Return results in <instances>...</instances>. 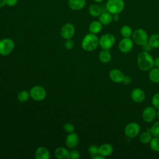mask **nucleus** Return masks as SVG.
Listing matches in <instances>:
<instances>
[{
    "label": "nucleus",
    "instance_id": "36",
    "mask_svg": "<svg viewBox=\"0 0 159 159\" xmlns=\"http://www.w3.org/2000/svg\"><path fill=\"white\" fill-rule=\"evenodd\" d=\"M6 5L9 7L15 6L18 3V0H6Z\"/></svg>",
    "mask_w": 159,
    "mask_h": 159
},
{
    "label": "nucleus",
    "instance_id": "32",
    "mask_svg": "<svg viewBox=\"0 0 159 159\" xmlns=\"http://www.w3.org/2000/svg\"><path fill=\"white\" fill-rule=\"evenodd\" d=\"M63 128H64V130H65L66 132H68V133H69V134L73 132L74 130H75V127H74V125H73L72 124H71V123H66V124L64 125Z\"/></svg>",
    "mask_w": 159,
    "mask_h": 159
},
{
    "label": "nucleus",
    "instance_id": "10",
    "mask_svg": "<svg viewBox=\"0 0 159 159\" xmlns=\"http://www.w3.org/2000/svg\"><path fill=\"white\" fill-rule=\"evenodd\" d=\"M134 41L130 38H124L120 40L118 44V48L119 50L124 53H127L130 52L134 47Z\"/></svg>",
    "mask_w": 159,
    "mask_h": 159
},
{
    "label": "nucleus",
    "instance_id": "31",
    "mask_svg": "<svg viewBox=\"0 0 159 159\" xmlns=\"http://www.w3.org/2000/svg\"><path fill=\"white\" fill-rule=\"evenodd\" d=\"M88 152L91 155V157L99 154V147L96 145H91L88 147Z\"/></svg>",
    "mask_w": 159,
    "mask_h": 159
},
{
    "label": "nucleus",
    "instance_id": "14",
    "mask_svg": "<svg viewBox=\"0 0 159 159\" xmlns=\"http://www.w3.org/2000/svg\"><path fill=\"white\" fill-rule=\"evenodd\" d=\"M68 6L74 11L83 9L86 4V0H68Z\"/></svg>",
    "mask_w": 159,
    "mask_h": 159
},
{
    "label": "nucleus",
    "instance_id": "24",
    "mask_svg": "<svg viewBox=\"0 0 159 159\" xmlns=\"http://www.w3.org/2000/svg\"><path fill=\"white\" fill-rule=\"evenodd\" d=\"M88 11L89 14L93 17H99L102 13V9L101 7L98 4H91L89 6Z\"/></svg>",
    "mask_w": 159,
    "mask_h": 159
},
{
    "label": "nucleus",
    "instance_id": "8",
    "mask_svg": "<svg viewBox=\"0 0 159 159\" xmlns=\"http://www.w3.org/2000/svg\"><path fill=\"white\" fill-rule=\"evenodd\" d=\"M45 89L40 86H35L31 88L30 91V96L34 100L37 101H43L46 97Z\"/></svg>",
    "mask_w": 159,
    "mask_h": 159
},
{
    "label": "nucleus",
    "instance_id": "39",
    "mask_svg": "<svg viewBox=\"0 0 159 159\" xmlns=\"http://www.w3.org/2000/svg\"><path fill=\"white\" fill-rule=\"evenodd\" d=\"M92 158H93V159H104L105 157H103V156H102L101 155H100V154L99 153V154H98V155H96L93 157Z\"/></svg>",
    "mask_w": 159,
    "mask_h": 159
},
{
    "label": "nucleus",
    "instance_id": "4",
    "mask_svg": "<svg viewBox=\"0 0 159 159\" xmlns=\"http://www.w3.org/2000/svg\"><path fill=\"white\" fill-rule=\"evenodd\" d=\"M116 42V37L112 34H105L99 39V45L102 50H109Z\"/></svg>",
    "mask_w": 159,
    "mask_h": 159
},
{
    "label": "nucleus",
    "instance_id": "30",
    "mask_svg": "<svg viewBox=\"0 0 159 159\" xmlns=\"http://www.w3.org/2000/svg\"><path fill=\"white\" fill-rule=\"evenodd\" d=\"M152 105L156 109H159V92L156 93L152 98Z\"/></svg>",
    "mask_w": 159,
    "mask_h": 159
},
{
    "label": "nucleus",
    "instance_id": "37",
    "mask_svg": "<svg viewBox=\"0 0 159 159\" xmlns=\"http://www.w3.org/2000/svg\"><path fill=\"white\" fill-rule=\"evenodd\" d=\"M131 81H132V80H131L130 77H129L128 76H125L124 78L122 83L124 84H130L131 83Z\"/></svg>",
    "mask_w": 159,
    "mask_h": 159
},
{
    "label": "nucleus",
    "instance_id": "27",
    "mask_svg": "<svg viewBox=\"0 0 159 159\" xmlns=\"http://www.w3.org/2000/svg\"><path fill=\"white\" fill-rule=\"evenodd\" d=\"M150 147L151 150L155 152H159V138L153 137L150 142Z\"/></svg>",
    "mask_w": 159,
    "mask_h": 159
},
{
    "label": "nucleus",
    "instance_id": "34",
    "mask_svg": "<svg viewBox=\"0 0 159 159\" xmlns=\"http://www.w3.org/2000/svg\"><path fill=\"white\" fill-rule=\"evenodd\" d=\"M65 47L68 50H71L74 47V42L70 39H67L65 42Z\"/></svg>",
    "mask_w": 159,
    "mask_h": 159
},
{
    "label": "nucleus",
    "instance_id": "23",
    "mask_svg": "<svg viewBox=\"0 0 159 159\" xmlns=\"http://www.w3.org/2000/svg\"><path fill=\"white\" fill-rule=\"evenodd\" d=\"M99 60L104 63H109L112 58L111 54L110 52L107 50H102L99 53Z\"/></svg>",
    "mask_w": 159,
    "mask_h": 159
},
{
    "label": "nucleus",
    "instance_id": "41",
    "mask_svg": "<svg viewBox=\"0 0 159 159\" xmlns=\"http://www.w3.org/2000/svg\"><path fill=\"white\" fill-rule=\"evenodd\" d=\"M6 5V0H0V7H2Z\"/></svg>",
    "mask_w": 159,
    "mask_h": 159
},
{
    "label": "nucleus",
    "instance_id": "1",
    "mask_svg": "<svg viewBox=\"0 0 159 159\" xmlns=\"http://www.w3.org/2000/svg\"><path fill=\"white\" fill-rule=\"evenodd\" d=\"M137 63L140 70L147 71L154 67V59L149 52L143 51L138 55Z\"/></svg>",
    "mask_w": 159,
    "mask_h": 159
},
{
    "label": "nucleus",
    "instance_id": "15",
    "mask_svg": "<svg viewBox=\"0 0 159 159\" xmlns=\"http://www.w3.org/2000/svg\"><path fill=\"white\" fill-rule=\"evenodd\" d=\"M35 157L36 159H49L50 158V153L47 148L40 147L36 150Z\"/></svg>",
    "mask_w": 159,
    "mask_h": 159
},
{
    "label": "nucleus",
    "instance_id": "33",
    "mask_svg": "<svg viewBox=\"0 0 159 159\" xmlns=\"http://www.w3.org/2000/svg\"><path fill=\"white\" fill-rule=\"evenodd\" d=\"M80 155L78 151L76 150H71L69 152V158L71 159H78Z\"/></svg>",
    "mask_w": 159,
    "mask_h": 159
},
{
    "label": "nucleus",
    "instance_id": "13",
    "mask_svg": "<svg viewBox=\"0 0 159 159\" xmlns=\"http://www.w3.org/2000/svg\"><path fill=\"white\" fill-rule=\"evenodd\" d=\"M109 76L113 82L116 83H122L125 75L119 69L114 68L110 71Z\"/></svg>",
    "mask_w": 159,
    "mask_h": 159
},
{
    "label": "nucleus",
    "instance_id": "2",
    "mask_svg": "<svg viewBox=\"0 0 159 159\" xmlns=\"http://www.w3.org/2000/svg\"><path fill=\"white\" fill-rule=\"evenodd\" d=\"M99 45V39L94 34H87L81 42V46L84 50L91 52L94 50Z\"/></svg>",
    "mask_w": 159,
    "mask_h": 159
},
{
    "label": "nucleus",
    "instance_id": "7",
    "mask_svg": "<svg viewBox=\"0 0 159 159\" xmlns=\"http://www.w3.org/2000/svg\"><path fill=\"white\" fill-rule=\"evenodd\" d=\"M14 48V43L11 39H4L0 40V55L6 56L9 55Z\"/></svg>",
    "mask_w": 159,
    "mask_h": 159
},
{
    "label": "nucleus",
    "instance_id": "17",
    "mask_svg": "<svg viewBox=\"0 0 159 159\" xmlns=\"http://www.w3.org/2000/svg\"><path fill=\"white\" fill-rule=\"evenodd\" d=\"M113 150V147L110 143H104L99 147V153L104 157L110 156Z\"/></svg>",
    "mask_w": 159,
    "mask_h": 159
},
{
    "label": "nucleus",
    "instance_id": "3",
    "mask_svg": "<svg viewBox=\"0 0 159 159\" xmlns=\"http://www.w3.org/2000/svg\"><path fill=\"white\" fill-rule=\"evenodd\" d=\"M125 7L124 0H107L106 3L107 11L113 14H119Z\"/></svg>",
    "mask_w": 159,
    "mask_h": 159
},
{
    "label": "nucleus",
    "instance_id": "43",
    "mask_svg": "<svg viewBox=\"0 0 159 159\" xmlns=\"http://www.w3.org/2000/svg\"><path fill=\"white\" fill-rule=\"evenodd\" d=\"M104 0H94V1H95L96 2H102Z\"/></svg>",
    "mask_w": 159,
    "mask_h": 159
},
{
    "label": "nucleus",
    "instance_id": "21",
    "mask_svg": "<svg viewBox=\"0 0 159 159\" xmlns=\"http://www.w3.org/2000/svg\"><path fill=\"white\" fill-rule=\"evenodd\" d=\"M55 155L58 159H67L69 158V152L64 147H58L55 151Z\"/></svg>",
    "mask_w": 159,
    "mask_h": 159
},
{
    "label": "nucleus",
    "instance_id": "19",
    "mask_svg": "<svg viewBox=\"0 0 159 159\" xmlns=\"http://www.w3.org/2000/svg\"><path fill=\"white\" fill-rule=\"evenodd\" d=\"M102 25L99 20H93L89 25V31L90 33L97 34L101 31Z\"/></svg>",
    "mask_w": 159,
    "mask_h": 159
},
{
    "label": "nucleus",
    "instance_id": "35",
    "mask_svg": "<svg viewBox=\"0 0 159 159\" xmlns=\"http://www.w3.org/2000/svg\"><path fill=\"white\" fill-rule=\"evenodd\" d=\"M142 47L143 51L147 52H150L153 49V48L151 47V45L149 44V43L148 42H146L145 43H144L143 45H142Z\"/></svg>",
    "mask_w": 159,
    "mask_h": 159
},
{
    "label": "nucleus",
    "instance_id": "6",
    "mask_svg": "<svg viewBox=\"0 0 159 159\" xmlns=\"http://www.w3.org/2000/svg\"><path fill=\"white\" fill-rule=\"evenodd\" d=\"M140 131V126L136 122L128 123L124 129L125 135L129 139H133L139 135Z\"/></svg>",
    "mask_w": 159,
    "mask_h": 159
},
{
    "label": "nucleus",
    "instance_id": "9",
    "mask_svg": "<svg viewBox=\"0 0 159 159\" xmlns=\"http://www.w3.org/2000/svg\"><path fill=\"white\" fill-rule=\"evenodd\" d=\"M142 116L145 122L150 123L157 117V110L153 106H148L143 109Z\"/></svg>",
    "mask_w": 159,
    "mask_h": 159
},
{
    "label": "nucleus",
    "instance_id": "38",
    "mask_svg": "<svg viewBox=\"0 0 159 159\" xmlns=\"http://www.w3.org/2000/svg\"><path fill=\"white\" fill-rule=\"evenodd\" d=\"M154 66L159 68V57H157L154 59Z\"/></svg>",
    "mask_w": 159,
    "mask_h": 159
},
{
    "label": "nucleus",
    "instance_id": "29",
    "mask_svg": "<svg viewBox=\"0 0 159 159\" xmlns=\"http://www.w3.org/2000/svg\"><path fill=\"white\" fill-rule=\"evenodd\" d=\"M30 96V93L27 91H22L18 94V99L20 102L27 101Z\"/></svg>",
    "mask_w": 159,
    "mask_h": 159
},
{
    "label": "nucleus",
    "instance_id": "42",
    "mask_svg": "<svg viewBox=\"0 0 159 159\" xmlns=\"http://www.w3.org/2000/svg\"><path fill=\"white\" fill-rule=\"evenodd\" d=\"M157 117L159 119V109H157Z\"/></svg>",
    "mask_w": 159,
    "mask_h": 159
},
{
    "label": "nucleus",
    "instance_id": "12",
    "mask_svg": "<svg viewBox=\"0 0 159 159\" xmlns=\"http://www.w3.org/2000/svg\"><path fill=\"white\" fill-rule=\"evenodd\" d=\"M145 96L146 95L145 91L140 88L133 89L130 93V98L132 100L136 103L143 102L145 99Z\"/></svg>",
    "mask_w": 159,
    "mask_h": 159
},
{
    "label": "nucleus",
    "instance_id": "18",
    "mask_svg": "<svg viewBox=\"0 0 159 159\" xmlns=\"http://www.w3.org/2000/svg\"><path fill=\"white\" fill-rule=\"evenodd\" d=\"M112 20V14L108 11L102 12V13L99 16V21L104 25H107L110 24Z\"/></svg>",
    "mask_w": 159,
    "mask_h": 159
},
{
    "label": "nucleus",
    "instance_id": "16",
    "mask_svg": "<svg viewBox=\"0 0 159 159\" xmlns=\"http://www.w3.org/2000/svg\"><path fill=\"white\" fill-rule=\"evenodd\" d=\"M79 141L78 136L75 133H70L66 139V145L69 148H74L75 147Z\"/></svg>",
    "mask_w": 159,
    "mask_h": 159
},
{
    "label": "nucleus",
    "instance_id": "26",
    "mask_svg": "<svg viewBox=\"0 0 159 159\" xmlns=\"http://www.w3.org/2000/svg\"><path fill=\"white\" fill-rule=\"evenodd\" d=\"M120 32L124 38H130L132 37L133 34L132 28L127 25H124L122 26L120 30Z\"/></svg>",
    "mask_w": 159,
    "mask_h": 159
},
{
    "label": "nucleus",
    "instance_id": "11",
    "mask_svg": "<svg viewBox=\"0 0 159 159\" xmlns=\"http://www.w3.org/2000/svg\"><path fill=\"white\" fill-rule=\"evenodd\" d=\"M75 32V28L73 24L71 23H66L64 24L61 30H60V35L61 36L67 40L71 39Z\"/></svg>",
    "mask_w": 159,
    "mask_h": 159
},
{
    "label": "nucleus",
    "instance_id": "20",
    "mask_svg": "<svg viewBox=\"0 0 159 159\" xmlns=\"http://www.w3.org/2000/svg\"><path fill=\"white\" fill-rule=\"evenodd\" d=\"M152 138L153 135L150 132V128H148L146 131L142 132L139 136L140 142L143 144H147L150 143Z\"/></svg>",
    "mask_w": 159,
    "mask_h": 159
},
{
    "label": "nucleus",
    "instance_id": "28",
    "mask_svg": "<svg viewBox=\"0 0 159 159\" xmlns=\"http://www.w3.org/2000/svg\"><path fill=\"white\" fill-rule=\"evenodd\" d=\"M150 132L153 137L159 138V120L155 122L150 127Z\"/></svg>",
    "mask_w": 159,
    "mask_h": 159
},
{
    "label": "nucleus",
    "instance_id": "25",
    "mask_svg": "<svg viewBox=\"0 0 159 159\" xmlns=\"http://www.w3.org/2000/svg\"><path fill=\"white\" fill-rule=\"evenodd\" d=\"M148 42L153 48H159V34H154L148 37Z\"/></svg>",
    "mask_w": 159,
    "mask_h": 159
},
{
    "label": "nucleus",
    "instance_id": "22",
    "mask_svg": "<svg viewBox=\"0 0 159 159\" xmlns=\"http://www.w3.org/2000/svg\"><path fill=\"white\" fill-rule=\"evenodd\" d=\"M148 77L152 82L154 83H159V68L153 67L149 70Z\"/></svg>",
    "mask_w": 159,
    "mask_h": 159
},
{
    "label": "nucleus",
    "instance_id": "5",
    "mask_svg": "<svg viewBox=\"0 0 159 159\" xmlns=\"http://www.w3.org/2000/svg\"><path fill=\"white\" fill-rule=\"evenodd\" d=\"M132 37L134 42L140 46L147 42L148 40V35L147 32L141 28L135 30L134 32H133Z\"/></svg>",
    "mask_w": 159,
    "mask_h": 159
},
{
    "label": "nucleus",
    "instance_id": "40",
    "mask_svg": "<svg viewBox=\"0 0 159 159\" xmlns=\"http://www.w3.org/2000/svg\"><path fill=\"white\" fill-rule=\"evenodd\" d=\"M119 14H113L112 15V19L114 21H118L119 20Z\"/></svg>",
    "mask_w": 159,
    "mask_h": 159
}]
</instances>
